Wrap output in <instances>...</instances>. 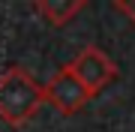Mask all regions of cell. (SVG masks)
Segmentation results:
<instances>
[{
  "label": "cell",
  "instance_id": "6da1fadb",
  "mask_svg": "<svg viewBox=\"0 0 135 132\" xmlns=\"http://www.w3.org/2000/svg\"><path fill=\"white\" fill-rule=\"evenodd\" d=\"M45 105V87L27 69L9 66L0 72V120L6 126H24Z\"/></svg>",
  "mask_w": 135,
  "mask_h": 132
},
{
  "label": "cell",
  "instance_id": "7a4b0ae2",
  "mask_svg": "<svg viewBox=\"0 0 135 132\" xmlns=\"http://www.w3.org/2000/svg\"><path fill=\"white\" fill-rule=\"evenodd\" d=\"M66 66L72 69V75L84 84L87 90H90V96L102 93L111 81L117 78V63H114V60H111L102 48H96V45L81 48Z\"/></svg>",
  "mask_w": 135,
  "mask_h": 132
},
{
  "label": "cell",
  "instance_id": "3957f363",
  "mask_svg": "<svg viewBox=\"0 0 135 132\" xmlns=\"http://www.w3.org/2000/svg\"><path fill=\"white\" fill-rule=\"evenodd\" d=\"M42 87H45V102H51L60 114H75V111H81V108L93 99L90 90L72 75L69 66H60Z\"/></svg>",
  "mask_w": 135,
  "mask_h": 132
},
{
  "label": "cell",
  "instance_id": "277c9868",
  "mask_svg": "<svg viewBox=\"0 0 135 132\" xmlns=\"http://www.w3.org/2000/svg\"><path fill=\"white\" fill-rule=\"evenodd\" d=\"M87 6V0H33V12H39L51 27H63Z\"/></svg>",
  "mask_w": 135,
  "mask_h": 132
},
{
  "label": "cell",
  "instance_id": "5b68a950",
  "mask_svg": "<svg viewBox=\"0 0 135 132\" xmlns=\"http://www.w3.org/2000/svg\"><path fill=\"white\" fill-rule=\"evenodd\" d=\"M114 9L129 18V24H135V0H114Z\"/></svg>",
  "mask_w": 135,
  "mask_h": 132
}]
</instances>
